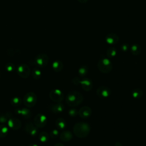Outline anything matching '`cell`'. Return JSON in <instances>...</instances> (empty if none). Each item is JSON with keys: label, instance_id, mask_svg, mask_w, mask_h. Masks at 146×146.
Segmentation results:
<instances>
[{"label": "cell", "instance_id": "obj_36", "mask_svg": "<svg viewBox=\"0 0 146 146\" xmlns=\"http://www.w3.org/2000/svg\"><path fill=\"white\" fill-rule=\"evenodd\" d=\"M115 146H123L122 144L120 142H116L115 144Z\"/></svg>", "mask_w": 146, "mask_h": 146}, {"label": "cell", "instance_id": "obj_37", "mask_svg": "<svg viewBox=\"0 0 146 146\" xmlns=\"http://www.w3.org/2000/svg\"><path fill=\"white\" fill-rule=\"evenodd\" d=\"M29 146H38L37 144H34V143H31V144H30L29 145Z\"/></svg>", "mask_w": 146, "mask_h": 146}, {"label": "cell", "instance_id": "obj_8", "mask_svg": "<svg viewBox=\"0 0 146 146\" xmlns=\"http://www.w3.org/2000/svg\"><path fill=\"white\" fill-rule=\"evenodd\" d=\"M34 124L38 128H43L47 124V117L42 113L36 115L34 119Z\"/></svg>", "mask_w": 146, "mask_h": 146}, {"label": "cell", "instance_id": "obj_28", "mask_svg": "<svg viewBox=\"0 0 146 146\" xmlns=\"http://www.w3.org/2000/svg\"><path fill=\"white\" fill-rule=\"evenodd\" d=\"M50 136L52 138V139H55L56 137H57V136L59 135V131L58 129H52L50 131V134H49Z\"/></svg>", "mask_w": 146, "mask_h": 146}, {"label": "cell", "instance_id": "obj_2", "mask_svg": "<svg viewBox=\"0 0 146 146\" xmlns=\"http://www.w3.org/2000/svg\"><path fill=\"white\" fill-rule=\"evenodd\" d=\"M90 130L91 127L90 125L85 122L76 123L73 127L74 133L79 138L87 137L89 135Z\"/></svg>", "mask_w": 146, "mask_h": 146}, {"label": "cell", "instance_id": "obj_35", "mask_svg": "<svg viewBox=\"0 0 146 146\" xmlns=\"http://www.w3.org/2000/svg\"><path fill=\"white\" fill-rule=\"evenodd\" d=\"M54 146H64V145L62 143H58L56 144H55Z\"/></svg>", "mask_w": 146, "mask_h": 146}, {"label": "cell", "instance_id": "obj_3", "mask_svg": "<svg viewBox=\"0 0 146 146\" xmlns=\"http://www.w3.org/2000/svg\"><path fill=\"white\" fill-rule=\"evenodd\" d=\"M99 70L104 74L110 72L112 69V64L111 60L106 58L100 59L97 64Z\"/></svg>", "mask_w": 146, "mask_h": 146}, {"label": "cell", "instance_id": "obj_15", "mask_svg": "<svg viewBox=\"0 0 146 146\" xmlns=\"http://www.w3.org/2000/svg\"><path fill=\"white\" fill-rule=\"evenodd\" d=\"M59 137L62 141L66 142L72 140L73 135L71 131L68 130H64L61 132V133L59 135Z\"/></svg>", "mask_w": 146, "mask_h": 146}, {"label": "cell", "instance_id": "obj_25", "mask_svg": "<svg viewBox=\"0 0 146 146\" xmlns=\"http://www.w3.org/2000/svg\"><path fill=\"white\" fill-rule=\"evenodd\" d=\"M117 54V50L113 47H109L107 50V55L108 58H111L115 57Z\"/></svg>", "mask_w": 146, "mask_h": 146}, {"label": "cell", "instance_id": "obj_10", "mask_svg": "<svg viewBox=\"0 0 146 146\" xmlns=\"http://www.w3.org/2000/svg\"><path fill=\"white\" fill-rule=\"evenodd\" d=\"M92 110L90 107L84 106L80 108L78 111V115L82 119H87L91 116Z\"/></svg>", "mask_w": 146, "mask_h": 146}, {"label": "cell", "instance_id": "obj_18", "mask_svg": "<svg viewBox=\"0 0 146 146\" xmlns=\"http://www.w3.org/2000/svg\"><path fill=\"white\" fill-rule=\"evenodd\" d=\"M55 124V125L57 127V128L58 129H60V130L64 129L66 127V125H67V123H66V120L62 117L58 118L56 120Z\"/></svg>", "mask_w": 146, "mask_h": 146}, {"label": "cell", "instance_id": "obj_12", "mask_svg": "<svg viewBox=\"0 0 146 146\" xmlns=\"http://www.w3.org/2000/svg\"><path fill=\"white\" fill-rule=\"evenodd\" d=\"M24 130L31 136H35L38 133L37 127L34 124L31 122H28L25 124Z\"/></svg>", "mask_w": 146, "mask_h": 146}, {"label": "cell", "instance_id": "obj_19", "mask_svg": "<svg viewBox=\"0 0 146 146\" xmlns=\"http://www.w3.org/2000/svg\"><path fill=\"white\" fill-rule=\"evenodd\" d=\"M130 51L131 52L133 55H139L141 54V46L136 43L133 44L130 47Z\"/></svg>", "mask_w": 146, "mask_h": 146}, {"label": "cell", "instance_id": "obj_34", "mask_svg": "<svg viewBox=\"0 0 146 146\" xmlns=\"http://www.w3.org/2000/svg\"><path fill=\"white\" fill-rule=\"evenodd\" d=\"M77 1L81 3H84L88 1V0H77Z\"/></svg>", "mask_w": 146, "mask_h": 146}, {"label": "cell", "instance_id": "obj_9", "mask_svg": "<svg viewBox=\"0 0 146 146\" xmlns=\"http://www.w3.org/2000/svg\"><path fill=\"white\" fill-rule=\"evenodd\" d=\"M17 72L19 76L23 78H27L30 76V69L27 64H21L17 67Z\"/></svg>", "mask_w": 146, "mask_h": 146}, {"label": "cell", "instance_id": "obj_27", "mask_svg": "<svg viewBox=\"0 0 146 146\" xmlns=\"http://www.w3.org/2000/svg\"><path fill=\"white\" fill-rule=\"evenodd\" d=\"M31 74H32V76L33 78L35 79V80H38L41 77V75H42V72L41 71L36 68H34L32 70V72H31Z\"/></svg>", "mask_w": 146, "mask_h": 146}, {"label": "cell", "instance_id": "obj_17", "mask_svg": "<svg viewBox=\"0 0 146 146\" xmlns=\"http://www.w3.org/2000/svg\"><path fill=\"white\" fill-rule=\"evenodd\" d=\"M64 107L63 104L60 103H56L50 107L51 111L54 113H60L64 110Z\"/></svg>", "mask_w": 146, "mask_h": 146}, {"label": "cell", "instance_id": "obj_1", "mask_svg": "<svg viewBox=\"0 0 146 146\" xmlns=\"http://www.w3.org/2000/svg\"><path fill=\"white\" fill-rule=\"evenodd\" d=\"M83 100V96L82 94L76 91L69 92L66 98V102L67 105L71 107H74L80 104Z\"/></svg>", "mask_w": 146, "mask_h": 146}, {"label": "cell", "instance_id": "obj_23", "mask_svg": "<svg viewBox=\"0 0 146 146\" xmlns=\"http://www.w3.org/2000/svg\"><path fill=\"white\" fill-rule=\"evenodd\" d=\"M88 71V67L86 65H83V66H82L79 68L78 74L80 77H84L87 74Z\"/></svg>", "mask_w": 146, "mask_h": 146}, {"label": "cell", "instance_id": "obj_32", "mask_svg": "<svg viewBox=\"0 0 146 146\" xmlns=\"http://www.w3.org/2000/svg\"><path fill=\"white\" fill-rule=\"evenodd\" d=\"M72 83H73L74 84H75V85H78V84H80V78H79V77L76 76V77H75V78H74L72 79Z\"/></svg>", "mask_w": 146, "mask_h": 146}, {"label": "cell", "instance_id": "obj_7", "mask_svg": "<svg viewBox=\"0 0 146 146\" xmlns=\"http://www.w3.org/2000/svg\"><path fill=\"white\" fill-rule=\"evenodd\" d=\"M96 94L100 98L102 99H105L108 98L111 94V90L110 88L104 86H100L96 90Z\"/></svg>", "mask_w": 146, "mask_h": 146}, {"label": "cell", "instance_id": "obj_21", "mask_svg": "<svg viewBox=\"0 0 146 146\" xmlns=\"http://www.w3.org/2000/svg\"><path fill=\"white\" fill-rule=\"evenodd\" d=\"M143 95V91L141 89L137 88L133 90L132 96L135 99H140Z\"/></svg>", "mask_w": 146, "mask_h": 146}, {"label": "cell", "instance_id": "obj_16", "mask_svg": "<svg viewBox=\"0 0 146 146\" xmlns=\"http://www.w3.org/2000/svg\"><path fill=\"white\" fill-rule=\"evenodd\" d=\"M15 113L18 115H21L24 119H28L30 117L31 114L30 111L26 108H23L22 109H19L17 108L15 110Z\"/></svg>", "mask_w": 146, "mask_h": 146}, {"label": "cell", "instance_id": "obj_30", "mask_svg": "<svg viewBox=\"0 0 146 146\" xmlns=\"http://www.w3.org/2000/svg\"><path fill=\"white\" fill-rule=\"evenodd\" d=\"M68 114L71 117H75L78 115V111L76 109L71 108L68 111Z\"/></svg>", "mask_w": 146, "mask_h": 146}, {"label": "cell", "instance_id": "obj_29", "mask_svg": "<svg viewBox=\"0 0 146 146\" xmlns=\"http://www.w3.org/2000/svg\"><path fill=\"white\" fill-rule=\"evenodd\" d=\"M6 70L9 72H12L14 70V64L11 63H7L5 66Z\"/></svg>", "mask_w": 146, "mask_h": 146}, {"label": "cell", "instance_id": "obj_38", "mask_svg": "<svg viewBox=\"0 0 146 146\" xmlns=\"http://www.w3.org/2000/svg\"><path fill=\"white\" fill-rule=\"evenodd\" d=\"M102 146H109V145H106V144H104V145H102Z\"/></svg>", "mask_w": 146, "mask_h": 146}, {"label": "cell", "instance_id": "obj_4", "mask_svg": "<svg viewBox=\"0 0 146 146\" xmlns=\"http://www.w3.org/2000/svg\"><path fill=\"white\" fill-rule=\"evenodd\" d=\"M37 102V96L33 92H30L24 96L23 98V103L26 107H34Z\"/></svg>", "mask_w": 146, "mask_h": 146}, {"label": "cell", "instance_id": "obj_6", "mask_svg": "<svg viewBox=\"0 0 146 146\" xmlns=\"http://www.w3.org/2000/svg\"><path fill=\"white\" fill-rule=\"evenodd\" d=\"M49 96L52 102L60 103L64 99V94L59 89H53L50 91Z\"/></svg>", "mask_w": 146, "mask_h": 146}, {"label": "cell", "instance_id": "obj_31", "mask_svg": "<svg viewBox=\"0 0 146 146\" xmlns=\"http://www.w3.org/2000/svg\"><path fill=\"white\" fill-rule=\"evenodd\" d=\"M129 48H130V47H129V44H127V43H124V44H123L121 46V47H120L121 50L123 51H124V52L127 51L129 50Z\"/></svg>", "mask_w": 146, "mask_h": 146}, {"label": "cell", "instance_id": "obj_13", "mask_svg": "<svg viewBox=\"0 0 146 146\" xmlns=\"http://www.w3.org/2000/svg\"><path fill=\"white\" fill-rule=\"evenodd\" d=\"M80 84L82 88L86 91H90L93 87V83L88 78H84L82 80H80Z\"/></svg>", "mask_w": 146, "mask_h": 146}, {"label": "cell", "instance_id": "obj_5", "mask_svg": "<svg viewBox=\"0 0 146 146\" xmlns=\"http://www.w3.org/2000/svg\"><path fill=\"white\" fill-rule=\"evenodd\" d=\"M48 62V57L45 54H38L34 59V63L39 67H44Z\"/></svg>", "mask_w": 146, "mask_h": 146}, {"label": "cell", "instance_id": "obj_33", "mask_svg": "<svg viewBox=\"0 0 146 146\" xmlns=\"http://www.w3.org/2000/svg\"><path fill=\"white\" fill-rule=\"evenodd\" d=\"M8 115H3V116H0V122L1 123H5L7 121V117Z\"/></svg>", "mask_w": 146, "mask_h": 146}, {"label": "cell", "instance_id": "obj_20", "mask_svg": "<svg viewBox=\"0 0 146 146\" xmlns=\"http://www.w3.org/2000/svg\"><path fill=\"white\" fill-rule=\"evenodd\" d=\"M52 67L55 72H60L63 68V64L60 60H57L52 63Z\"/></svg>", "mask_w": 146, "mask_h": 146}, {"label": "cell", "instance_id": "obj_11", "mask_svg": "<svg viewBox=\"0 0 146 146\" xmlns=\"http://www.w3.org/2000/svg\"><path fill=\"white\" fill-rule=\"evenodd\" d=\"M7 124L9 127L13 130H17L19 129L22 125L21 121L15 117H11L7 121Z\"/></svg>", "mask_w": 146, "mask_h": 146}, {"label": "cell", "instance_id": "obj_24", "mask_svg": "<svg viewBox=\"0 0 146 146\" xmlns=\"http://www.w3.org/2000/svg\"><path fill=\"white\" fill-rule=\"evenodd\" d=\"M49 137H50V135L46 132H44V131L42 132L39 135V141L42 143L47 142L49 139Z\"/></svg>", "mask_w": 146, "mask_h": 146}, {"label": "cell", "instance_id": "obj_22", "mask_svg": "<svg viewBox=\"0 0 146 146\" xmlns=\"http://www.w3.org/2000/svg\"><path fill=\"white\" fill-rule=\"evenodd\" d=\"M22 100L19 97H13L10 100V104L12 106L15 107H19L22 103Z\"/></svg>", "mask_w": 146, "mask_h": 146}, {"label": "cell", "instance_id": "obj_26", "mask_svg": "<svg viewBox=\"0 0 146 146\" xmlns=\"http://www.w3.org/2000/svg\"><path fill=\"white\" fill-rule=\"evenodd\" d=\"M9 133V128L5 125H0V137L3 138L7 136Z\"/></svg>", "mask_w": 146, "mask_h": 146}, {"label": "cell", "instance_id": "obj_14", "mask_svg": "<svg viewBox=\"0 0 146 146\" xmlns=\"http://www.w3.org/2000/svg\"><path fill=\"white\" fill-rule=\"evenodd\" d=\"M119 40L118 35L113 33L108 34L106 36V41L109 44H115L119 42Z\"/></svg>", "mask_w": 146, "mask_h": 146}]
</instances>
